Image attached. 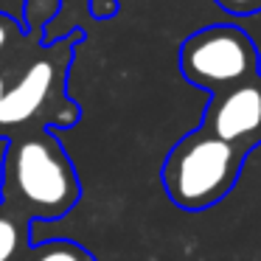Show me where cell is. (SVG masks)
Returning a JSON list of instances; mask_svg holds the SVG:
<instances>
[{
    "mask_svg": "<svg viewBox=\"0 0 261 261\" xmlns=\"http://www.w3.org/2000/svg\"><path fill=\"white\" fill-rule=\"evenodd\" d=\"M82 186L68 152L48 129L12 135L0 169V202L31 222H54L73 211Z\"/></svg>",
    "mask_w": 261,
    "mask_h": 261,
    "instance_id": "obj_1",
    "label": "cell"
},
{
    "mask_svg": "<svg viewBox=\"0 0 261 261\" xmlns=\"http://www.w3.org/2000/svg\"><path fill=\"white\" fill-rule=\"evenodd\" d=\"M244 158V149L211 135L208 129H197L169 152L160 180L177 208L205 211L233 191Z\"/></svg>",
    "mask_w": 261,
    "mask_h": 261,
    "instance_id": "obj_2",
    "label": "cell"
},
{
    "mask_svg": "<svg viewBox=\"0 0 261 261\" xmlns=\"http://www.w3.org/2000/svg\"><path fill=\"white\" fill-rule=\"evenodd\" d=\"M258 57L253 42L239 29H208L186 40L180 54V68L188 82L211 93H222L255 76Z\"/></svg>",
    "mask_w": 261,
    "mask_h": 261,
    "instance_id": "obj_3",
    "label": "cell"
},
{
    "mask_svg": "<svg viewBox=\"0 0 261 261\" xmlns=\"http://www.w3.org/2000/svg\"><path fill=\"white\" fill-rule=\"evenodd\" d=\"M62 85V62L57 54L40 57L9 85L3 107H0V135L3 132H23L31 121H37L51 101H57Z\"/></svg>",
    "mask_w": 261,
    "mask_h": 261,
    "instance_id": "obj_4",
    "label": "cell"
},
{
    "mask_svg": "<svg viewBox=\"0 0 261 261\" xmlns=\"http://www.w3.org/2000/svg\"><path fill=\"white\" fill-rule=\"evenodd\" d=\"M202 129L233 146L255 149L261 143V79L242 82L236 87H227L222 93H214V101L205 110Z\"/></svg>",
    "mask_w": 261,
    "mask_h": 261,
    "instance_id": "obj_5",
    "label": "cell"
},
{
    "mask_svg": "<svg viewBox=\"0 0 261 261\" xmlns=\"http://www.w3.org/2000/svg\"><path fill=\"white\" fill-rule=\"evenodd\" d=\"M31 247V219L0 202V261H23Z\"/></svg>",
    "mask_w": 261,
    "mask_h": 261,
    "instance_id": "obj_6",
    "label": "cell"
},
{
    "mask_svg": "<svg viewBox=\"0 0 261 261\" xmlns=\"http://www.w3.org/2000/svg\"><path fill=\"white\" fill-rule=\"evenodd\" d=\"M23 261H96V258L70 239H51V242L31 244Z\"/></svg>",
    "mask_w": 261,
    "mask_h": 261,
    "instance_id": "obj_7",
    "label": "cell"
},
{
    "mask_svg": "<svg viewBox=\"0 0 261 261\" xmlns=\"http://www.w3.org/2000/svg\"><path fill=\"white\" fill-rule=\"evenodd\" d=\"M222 6L227 9V12H255V9H261V0H219Z\"/></svg>",
    "mask_w": 261,
    "mask_h": 261,
    "instance_id": "obj_8",
    "label": "cell"
},
{
    "mask_svg": "<svg viewBox=\"0 0 261 261\" xmlns=\"http://www.w3.org/2000/svg\"><path fill=\"white\" fill-rule=\"evenodd\" d=\"M12 40H14V23L0 14V54L12 45Z\"/></svg>",
    "mask_w": 261,
    "mask_h": 261,
    "instance_id": "obj_9",
    "label": "cell"
},
{
    "mask_svg": "<svg viewBox=\"0 0 261 261\" xmlns=\"http://www.w3.org/2000/svg\"><path fill=\"white\" fill-rule=\"evenodd\" d=\"M6 90H9V85H6V73H0V107H3V98H6Z\"/></svg>",
    "mask_w": 261,
    "mask_h": 261,
    "instance_id": "obj_10",
    "label": "cell"
}]
</instances>
